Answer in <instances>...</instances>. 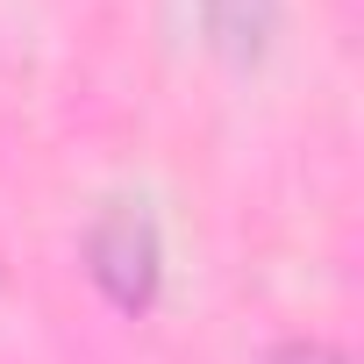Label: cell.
Returning a JSON list of instances; mask_svg holds the SVG:
<instances>
[{"label": "cell", "instance_id": "cell-1", "mask_svg": "<svg viewBox=\"0 0 364 364\" xmlns=\"http://www.w3.org/2000/svg\"><path fill=\"white\" fill-rule=\"evenodd\" d=\"M86 257H93L100 286H107L122 307H143V300H150V286H157V229H150V215L114 208V215L93 229Z\"/></svg>", "mask_w": 364, "mask_h": 364}, {"label": "cell", "instance_id": "cell-2", "mask_svg": "<svg viewBox=\"0 0 364 364\" xmlns=\"http://www.w3.org/2000/svg\"><path fill=\"white\" fill-rule=\"evenodd\" d=\"M208 22L222 43L236 50H257V36L272 29V0H208Z\"/></svg>", "mask_w": 364, "mask_h": 364}, {"label": "cell", "instance_id": "cell-3", "mask_svg": "<svg viewBox=\"0 0 364 364\" xmlns=\"http://www.w3.org/2000/svg\"><path fill=\"white\" fill-rule=\"evenodd\" d=\"M279 364H343L328 343H293V350H279Z\"/></svg>", "mask_w": 364, "mask_h": 364}]
</instances>
